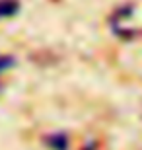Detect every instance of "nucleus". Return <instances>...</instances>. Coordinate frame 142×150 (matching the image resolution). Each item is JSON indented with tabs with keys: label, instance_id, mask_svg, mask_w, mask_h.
Wrapping results in <instances>:
<instances>
[{
	"label": "nucleus",
	"instance_id": "f03ea898",
	"mask_svg": "<svg viewBox=\"0 0 142 150\" xmlns=\"http://www.w3.org/2000/svg\"><path fill=\"white\" fill-rule=\"evenodd\" d=\"M22 10V2L20 0H0V22L14 18Z\"/></svg>",
	"mask_w": 142,
	"mask_h": 150
},
{
	"label": "nucleus",
	"instance_id": "20e7f679",
	"mask_svg": "<svg viewBox=\"0 0 142 150\" xmlns=\"http://www.w3.org/2000/svg\"><path fill=\"white\" fill-rule=\"evenodd\" d=\"M16 64V59L10 55H0V74L6 72V70H10L12 67Z\"/></svg>",
	"mask_w": 142,
	"mask_h": 150
},
{
	"label": "nucleus",
	"instance_id": "f257e3e1",
	"mask_svg": "<svg viewBox=\"0 0 142 150\" xmlns=\"http://www.w3.org/2000/svg\"><path fill=\"white\" fill-rule=\"evenodd\" d=\"M111 29L115 35L125 39L136 37L142 33V16L136 6H125L111 16Z\"/></svg>",
	"mask_w": 142,
	"mask_h": 150
},
{
	"label": "nucleus",
	"instance_id": "7ed1b4c3",
	"mask_svg": "<svg viewBox=\"0 0 142 150\" xmlns=\"http://www.w3.org/2000/svg\"><path fill=\"white\" fill-rule=\"evenodd\" d=\"M51 150H68V137L64 133H55V134H49L47 140Z\"/></svg>",
	"mask_w": 142,
	"mask_h": 150
}]
</instances>
